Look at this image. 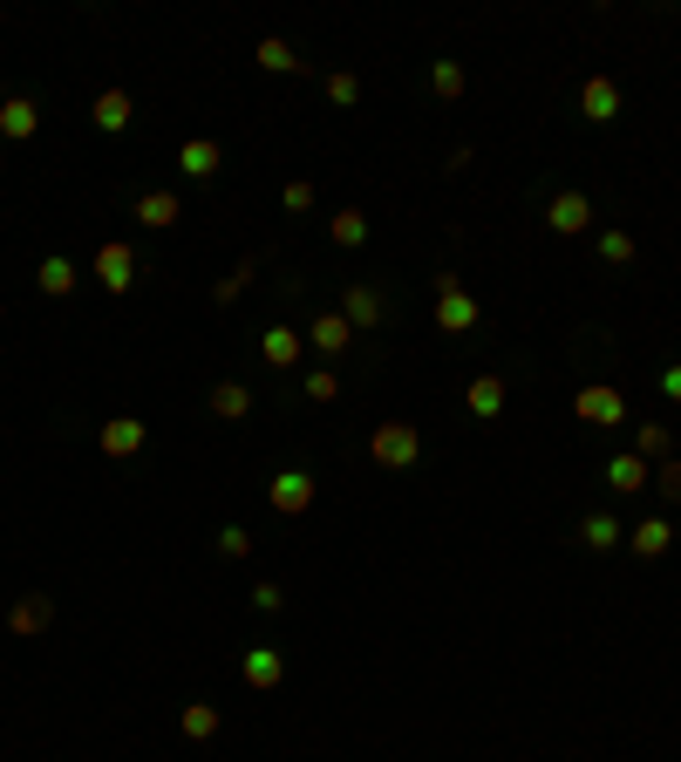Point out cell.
<instances>
[{"mask_svg": "<svg viewBox=\"0 0 681 762\" xmlns=\"http://www.w3.org/2000/svg\"><path fill=\"white\" fill-rule=\"evenodd\" d=\"M287 212H314V185H307V177H293V185H287Z\"/></svg>", "mask_w": 681, "mask_h": 762, "instance_id": "e575fe53", "label": "cell"}, {"mask_svg": "<svg viewBox=\"0 0 681 762\" xmlns=\"http://www.w3.org/2000/svg\"><path fill=\"white\" fill-rule=\"evenodd\" d=\"M185 205H178V191H143L137 198V225H150V232H164V225H178Z\"/></svg>", "mask_w": 681, "mask_h": 762, "instance_id": "8fae6325", "label": "cell"}, {"mask_svg": "<svg viewBox=\"0 0 681 762\" xmlns=\"http://www.w3.org/2000/svg\"><path fill=\"white\" fill-rule=\"evenodd\" d=\"M327 96H335V103L348 110V103H355V96H362V82H355V75H341V68H335V75H327Z\"/></svg>", "mask_w": 681, "mask_h": 762, "instance_id": "d6a6232c", "label": "cell"}, {"mask_svg": "<svg viewBox=\"0 0 681 762\" xmlns=\"http://www.w3.org/2000/svg\"><path fill=\"white\" fill-rule=\"evenodd\" d=\"M437 327L443 334H470L477 327V300L457 287V272H437Z\"/></svg>", "mask_w": 681, "mask_h": 762, "instance_id": "7a4b0ae2", "label": "cell"}, {"mask_svg": "<svg viewBox=\"0 0 681 762\" xmlns=\"http://www.w3.org/2000/svg\"><path fill=\"white\" fill-rule=\"evenodd\" d=\"M143 436H150V429L137 416H116V422H103V436H96V443H103V456H116V463H123V456L143 449Z\"/></svg>", "mask_w": 681, "mask_h": 762, "instance_id": "ba28073f", "label": "cell"}, {"mask_svg": "<svg viewBox=\"0 0 681 762\" xmlns=\"http://www.w3.org/2000/svg\"><path fill=\"white\" fill-rule=\"evenodd\" d=\"M627 545H634L641 558H661V551L674 545V524H668V518H641L634 531H627Z\"/></svg>", "mask_w": 681, "mask_h": 762, "instance_id": "5bb4252c", "label": "cell"}, {"mask_svg": "<svg viewBox=\"0 0 681 762\" xmlns=\"http://www.w3.org/2000/svg\"><path fill=\"white\" fill-rule=\"evenodd\" d=\"M89 116H96V130H130V116H137V103H130V96H123V89H103V96H96V103H89Z\"/></svg>", "mask_w": 681, "mask_h": 762, "instance_id": "30bf717a", "label": "cell"}, {"mask_svg": "<svg viewBox=\"0 0 681 762\" xmlns=\"http://www.w3.org/2000/svg\"><path fill=\"white\" fill-rule=\"evenodd\" d=\"M245 287H252V266H232V272H225L218 287H212V300H218V307H232V300H239Z\"/></svg>", "mask_w": 681, "mask_h": 762, "instance_id": "f546056e", "label": "cell"}, {"mask_svg": "<svg viewBox=\"0 0 681 762\" xmlns=\"http://www.w3.org/2000/svg\"><path fill=\"white\" fill-rule=\"evenodd\" d=\"M218 551H225V558H252V531L225 524V531H218Z\"/></svg>", "mask_w": 681, "mask_h": 762, "instance_id": "1f68e13d", "label": "cell"}, {"mask_svg": "<svg viewBox=\"0 0 681 762\" xmlns=\"http://www.w3.org/2000/svg\"><path fill=\"white\" fill-rule=\"evenodd\" d=\"M661 491L681 497V456H668V463H661Z\"/></svg>", "mask_w": 681, "mask_h": 762, "instance_id": "d590c367", "label": "cell"}, {"mask_svg": "<svg viewBox=\"0 0 681 762\" xmlns=\"http://www.w3.org/2000/svg\"><path fill=\"white\" fill-rule=\"evenodd\" d=\"M579 110H587V123H614L620 116V89L607 82V75H593V82L579 89Z\"/></svg>", "mask_w": 681, "mask_h": 762, "instance_id": "7c38bea8", "label": "cell"}, {"mask_svg": "<svg viewBox=\"0 0 681 762\" xmlns=\"http://www.w3.org/2000/svg\"><path fill=\"white\" fill-rule=\"evenodd\" d=\"M178 170H185V177H212V170H218V143H212V137H191V143L178 150Z\"/></svg>", "mask_w": 681, "mask_h": 762, "instance_id": "7402d4cb", "label": "cell"}, {"mask_svg": "<svg viewBox=\"0 0 681 762\" xmlns=\"http://www.w3.org/2000/svg\"><path fill=\"white\" fill-rule=\"evenodd\" d=\"M212 416H225V422L252 416V389H245V381H218V389H212Z\"/></svg>", "mask_w": 681, "mask_h": 762, "instance_id": "ac0fdd59", "label": "cell"}, {"mask_svg": "<svg viewBox=\"0 0 681 762\" xmlns=\"http://www.w3.org/2000/svg\"><path fill=\"white\" fill-rule=\"evenodd\" d=\"M661 395H668V402H681V361H674V368H661Z\"/></svg>", "mask_w": 681, "mask_h": 762, "instance_id": "8d00e7d4", "label": "cell"}, {"mask_svg": "<svg viewBox=\"0 0 681 762\" xmlns=\"http://www.w3.org/2000/svg\"><path fill=\"white\" fill-rule=\"evenodd\" d=\"M280 681H287V653H280V647H252V653H245V688L273 695Z\"/></svg>", "mask_w": 681, "mask_h": 762, "instance_id": "52a82bcc", "label": "cell"}, {"mask_svg": "<svg viewBox=\"0 0 681 762\" xmlns=\"http://www.w3.org/2000/svg\"><path fill=\"white\" fill-rule=\"evenodd\" d=\"M252 606H260V613H280V606H287V593L273 586V579H260V586H252Z\"/></svg>", "mask_w": 681, "mask_h": 762, "instance_id": "836d02e7", "label": "cell"}, {"mask_svg": "<svg viewBox=\"0 0 681 762\" xmlns=\"http://www.w3.org/2000/svg\"><path fill=\"white\" fill-rule=\"evenodd\" d=\"M607 484H614V491H647V463H641L634 449H620L614 463H607Z\"/></svg>", "mask_w": 681, "mask_h": 762, "instance_id": "603a6c76", "label": "cell"}, {"mask_svg": "<svg viewBox=\"0 0 681 762\" xmlns=\"http://www.w3.org/2000/svg\"><path fill=\"white\" fill-rule=\"evenodd\" d=\"M35 287H41L48 300H68V293H75V266L55 252V259H41V266H35Z\"/></svg>", "mask_w": 681, "mask_h": 762, "instance_id": "2e32d148", "label": "cell"}, {"mask_svg": "<svg viewBox=\"0 0 681 762\" xmlns=\"http://www.w3.org/2000/svg\"><path fill=\"white\" fill-rule=\"evenodd\" d=\"M41 130V110L28 103V96H8V103H0V137H14V143H28Z\"/></svg>", "mask_w": 681, "mask_h": 762, "instance_id": "9c48e42d", "label": "cell"}, {"mask_svg": "<svg viewBox=\"0 0 681 762\" xmlns=\"http://www.w3.org/2000/svg\"><path fill=\"white\" fill-rule=\"evenodd\" d=\"M307 341H314L320 354H348V341H355V327H348L341 314H320V320H314V334H307Z\"/></svg>", "mask_w": 681, "mask_h": 762, "instance_id": "ffe728a7", "label": "cell"}, {"mask_svg": "<svg viewBox=\"0 0 681 762\" xmlns=\"http://www.w3.org/2000/svg\"><path fill=\"white\" fill-rule=\"evenodd\" d=\"M634 456H641V463H668V429L661 422H641L634 429Z\"/></svg>", "mask_w": 681, "mask_h": 762, "instance_id": "484cf974", "label": "cell"}, {"mask_svg": "<svg viewBox=\"0 0 681 762\" xmlns=\"http://www.w3.org/2000/svg\"><path fill=\"white\" fill-rule=\"evenodd\" d=\"M430 89L443 96V103H457V96H464V68H457V62H437V68H430Z\"/></svg>", "mask_w": 681, "mask_h": 762, "instance_id": "83f0119b", "label": "cell"}, {"mask_svg": "<svg viewBox=\"0 0 681 762\" xmlns=\"http://www.w3.org/2000/svg\"><path fill=\"white\" fill-rule=\"evenodd\" d=\"M464 402H470V416H504V381L497 374H477L470 389H464Z\"/></svg>", "mask_w": 681, "mask_h": 762, "instance_id": "e0dca14e", "label": "cell"}, {"mask_svg": "<svg viewBox=\"0 0 681 762\" xmlns=\"http://www.w3.org/2000/svg\"><path fill=\"white\" fill-rule=\"evenodd\" d=\"M48 620H55V599H41V593H28V599H21L14 613H8V626H14V633H41Z\"/></svg>", "mask_w": 681, "mask_h": 762, "instance_id": "44dd1931", "label": "cell"}, {"mask_svg": "<svg viewBox=\"0 0 681 762\" xmlns=\"http://www.w3.org/2000/svg\"><path fill=\"white\" fill-rule=\"evenodd\" d=\"M572 409H579V422H600V429H614V422H627V395L614 389V381H587Z\"/></svg>", "mask_w": 681, "mask_h": 762, "instance_id": "3957f363", "label": "cell"}, {"mask_svg": "<svg viewBox=\"0 0 681 762\" xmlns=\"http://www.w3.org/2000/svg\"><path fill=\"white\" fill-rule=\"evenodd\" d=\"M335 395H341V374L335 368H314L307 374V402H335Z\"/></svg>", "mask_w": 681, "mask_h": 762, "instance_id": "4dcf8cb0", "label": "cell"}, {"mask_svg": "<svg viewBox=\"0 0 681 762\" xmlns=\"http://www.w3.org/2000/svg\"><path fill=\"white\" fill-rule=\"evenodd\" d=\"M300 347H307V341H300L293 327H266V334H260V361H266V368H293Z\"/></svg>", "mask_w": 681, "mask_h": 762, "instance_id": "4fadbf2b", "label": "cell"}, {"mask_svg": "<svg viewBox=\"0 0 681 762\" xmlns=\"http://www.w3.org/2000/svg\"><path fill=\"white\" fill-rule=\"evenodd\" d=\"M252 62H260L266 75H293V68H300V55H293V48H287L280 35H266L260 48H252Z\"/></svg>", "mask_w": 681, "mask_h": 762, "instance_id": "cb8c5ba5", "label": "cell"}, {"mask_svg": "<svg viewBox=\"0 0 681 762\" xmlns=\"http://www.w3.org/2000/svg\"><path fill=\"white\" fill-rule=\"evenodd\" d=\"M341 320H348V327H375V320H382V293H375V287H348Z\"/></svg>", "mask_w": 681, "mask_h": 762, "instance_id": "9a60e30c", "label": "cell"}, {"mask_svg": "<svg viewBox=\"0 0 681 762\" xmlns=\"http://www.w3.org/2000/svg\"><path fill=\"white\" fill-rule=\"evenodd\" d=\"M96 279H103V287H110V293H130V279H137V252L110 239L103 252H96Z\"/></svg>", "mask_w": 681, "mask_h": 762, "instance_id": "8992f818", "label": "cell"}, {"mask_svg": "<svg viewBox=\"0 0 681 762\" xmlns=\"http://www.w3.org/2000/svg\"><path fill=\"white\" fill-rule=\"evenodd\" d=\"M266 504H273L280 518H300V511L314 504V477H307V470H280V477L266 484Z\"/></svg>", "mask_w": 681, "mask_h": 762, "instance_id": "277c9868", "label": "cell"}, {"mask_svg": "<svg viewBox=\"0 0 681 762\" xmlns=\"http://www.w3.org/2000/svg\"><path fill=\"white\" fill-rule=\"evenodd\" d=\"M178 728L191 735V742H212V735H218V708L212 701H191L185 715H178Z\"/></svg>", "mask_w": 681, "mask_h": 762, "instance_id": "d4e9b609", "label": "cell"}, {"mask_svg": "<svg viewBox=\"0 0 681 762\" xmlns=\"http://www.w3.org/2000/svg\"><path fill=\"white\" fill-rule=\"evenodd\" d=\"M545 225H552V232H559V239H579V232H587V225H593V205H587V191H559V198H552V212H545Z\"/></svg>", "mask_w": 681, "mask_h": 762, "instance_id": "5b68a950", "label": "cell"}, {"mask_svg": "<svg viewBox=\"0 0 681 762\" xmlns=\"http://www.w3.org/2000/svg\"><path fill=\"white\" fill-rule=\"evenodd\" d=\"M600 259L627 266V259H634V232H600Z\"/></svg>", "mask_w": 681, "mask_h": 762, "instance_id": "f1b7e54d", "label": "cell"}, {"mask_svg": "<svg viewBox=\"0 0 681 762\" xmlns=\"http://www.w3.org/2000/svg\"><path fill=\"white\" fill-rule=\"evenodd\" d=\"M368 456H375L382 470H409L416 456H423V436H416L409 422H382V429L368 436Z\"/></svg>", "mask_w": 681, "mask_h": 762, "instance_id": "6da1fadb", "label": "cell"}, {"mask_svg": "<svg viewBox=\"0 0 681 762\" xmlns=\"http://www.w3.org/2000/svg\"><path fill=\"white\" fill-rule=\"evenodd\" d=\"M579 538H587L593 551H614V545H627V531H620V518H614V511H593L587 524H579Z\"/></svg>", "mask_w": 681, "mask_h": 762, "instance_id": "d6986e66", "label": "cell"}, {"mask_svg": "<svg viewBox=\"0 0 681 762\" xmlns=\"http://www.w3.org/2000/svg\"><path fill=\"white\" fill-rule=\"evenodd\" d=\"M327 239H335V245H362L368 239V218L362 212H335V218H327Z\"/></svg>", "mask_w": 681, "mask_h": 762, "instance_id": "4316f807", "label": "cell"}]
</instances>
